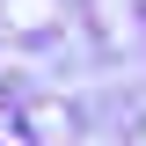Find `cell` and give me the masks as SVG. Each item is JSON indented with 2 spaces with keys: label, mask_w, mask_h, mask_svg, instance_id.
Returning a JSON list of instances; mask_svg holds the SVG:
<instances>
[{
  "label": "cell",
  "mask_w": 146,
  "mask_h": 146,
  "mask_svg": "<svg viewBox=\"0 0 146 146\" xmlns=\"http://www.w3.org/2000/svg\"><path fill=\"white\" fill-rule=\"evenodd\" d=\"M29 124H36V139H44V146H58V139H66V110L44 102V110H29Z\"/></svg>",
  "instance_id": "cell-1"
}]
</instances>
